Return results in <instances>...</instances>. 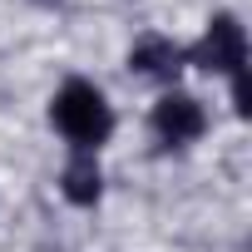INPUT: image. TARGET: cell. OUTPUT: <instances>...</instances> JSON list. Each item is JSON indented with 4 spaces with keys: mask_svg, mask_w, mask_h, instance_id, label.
<instances>
[{
    "mask_svg": "<svg viewBox=\"0 0 252 252\" xmlns=\"http://www.w3.org/2000/svg\"><path fill=\"white\" fill-rule=\"evenodd\" d=\"M50 119L69 139L74 154H99V144L114 134V109H109V99L89 79H64L55 104H50Z\"/></svg>",
    "mask_w": 252,
    "mask_h": 252,
    "instance_id": "cell-1",
    "label": "cell"
},
{
    "mask_svg": "<svg viewBox=\"0 0 252 252\" xmlns=\"http://www.w3.org/2000/svg\"><path fill=\"white\" fill-rule=\"evenodd\" d=\"M188 64L208 69V74H227V79H242L247 74V30L232 10H218L203 30V40L188 50Z\"/></svg>",
    "mask_w": 252,
    "mask_h": 252,
    "instance_id": "cell-2",
    "label": "cell"
},
{
    "mask_svg": "<svg viewBox=\"0 0 252 252\" xmlns=\"http://www.w3.org/2000/svg\"><path fill=\"white\" fill-rule=\"evenodd\" d=\"M149 124H154V134H158L163 144L178 149V144L203 139V129H208V109H203V99H193V94H183V89H168V94L154 104Z\"/></svg>",
    "mask_w": 252,
    "mask_h": 252,
    "instance_id": "cell-3",
    "label": "cell"
},
{
    "mask_svg": "<svg viewBox=\"0 0 252 252\" xmlns=\"http://www.w3.org/2000/svg\"><path fill=\"white\" fill-rule=\"evenodd\" d=\"M183 64H188V50L173 45L168 35H144V40L129 50V69L144 74V79H158V84H173Z\"/></svg>",
    "mask_w": 252,
    "mask_h": 252,
    "instance_id": "cell-4",
    "label": "cell"
},
{
    "mask_svg": "<svg viewBox=\"0 0 252 252\" xmlns=\"http://www.w3.org/2000/svg\"><path fill=\"white\" fill-rule=\"evenodd\" d=\"M60 193L74 203V208H94L99 193H104V173H99V158L94 154H74L60 173Z\"/></svg>",
    "mask_w": 252,
    "mask_h": 252,
    "instance_id": "cell-5",
    "label": "cell"
}]
</instances>
